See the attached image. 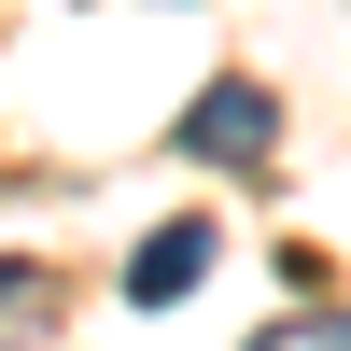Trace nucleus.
<instances>
[{"label": "nucleus", "instance_id": "3", "mask_svg": "<svg viewBox=\"0 0 351 351\" xmlns=\"http://www.w3.org/2000/svg\"><path fill=\"white\" fill-rule=\"evenodd\" d=\"M253 351H351V309H309V324H267Z\"/></svg>", "mask_w": 351, "mask_h": 351}, {"label": "nucleus", "instance_id": "2", "mask_svg": "<svg viewBox=\"0 0 351 351\" xmlns=\"http://www.w3.org/2000/svg\"><path fill=\"white\" fill-rule=\"evenodd\" d=\"M211 267H225V225H197V211H183V225H141V253H127V309H183Z\"/></svg>", "mask_w": 351, "mask_h": 351}, {"label": "nucleus", "instance_id": "1", "mask_svg": "<svg viewBox=\"0 0 351 351\" xmlns=\"http://www.w3.org/2000/svg\"><path fill=\"white\" fill-rule=\"evenodd\" d=\"M267 141H281V99L253 71H225V84H197L183 99V155H211V169H267Z\"/></svg>", "mask_w": 351, "mask_h": 351}]
</instances>
